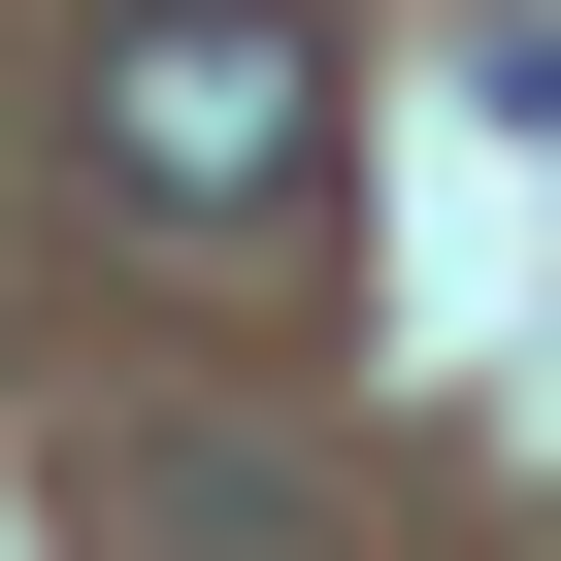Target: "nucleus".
I'll return each mask as SVG.
<instances>
[{
  "label": "nucleus",
  "mask_w": 561,
  "mask_h": 561,
  "mask_svg": "<svg viewBox=\"0 0 561 561\" xmlns=\"http://www.w3.org/2000/svg\"><path fill=\"white\" fill-rule=\"evenodd\" d=\"M67 165H100V231L264 264V231L331 198V67H298V0H100V34H67Z\"/></svg>",
  "instance_id": "1"
},
{
  "label": "nucleus",
  "mask_w": 561,
  "mask_h": 561,
  "mask_svg": "<svg viewBox=\"0 0 561 561\" xmlns=\"http://www.w3.org/2000/svg\"><path fill=\"white\" fill-rule=\"evenodd\" d=\"M67 528H100V561H364L264 397H100V430H67Z\"/></svg>",
  "instance_id": "2"
}]
</instances>
